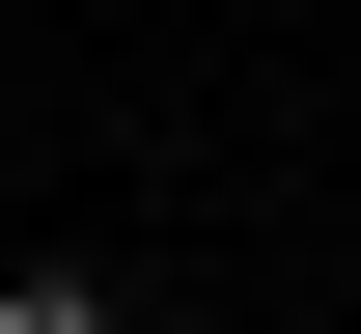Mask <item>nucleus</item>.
<instances>
[{"mask_svg": "<svg viewBox=\"0 0 361 334\" xmlns=\"http://www.w3.org/2000/svg\"><path fill=\"white\" fill-rule=\"evenodd\" d=\"M0 334H111V279H0Z\"/></svg>", "mask_w": 361, "mask_h": 334, "instance_id": "nucleus-1", "label": "nucleus"}]
</instances>
